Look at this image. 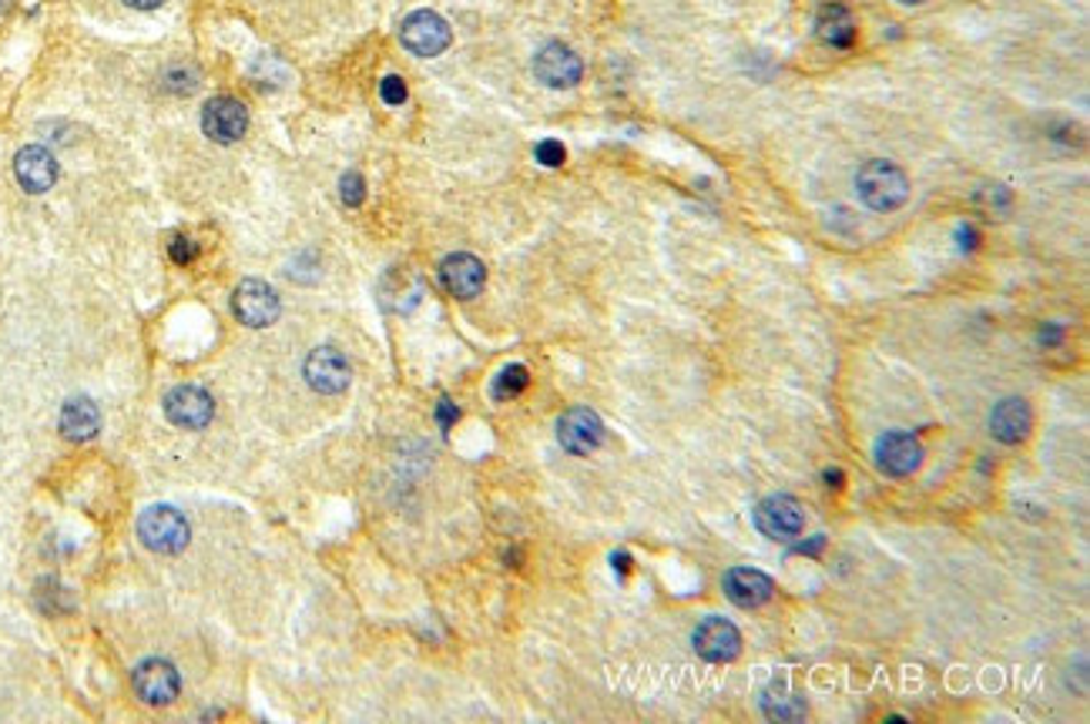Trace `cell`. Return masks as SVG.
<instances>
[{"mask_svg":"<svg viewBox=\"0 0 1090 724\" xmlns=\"http://www.w3.org/2000/svg\"><path fill=\"white\" fill-rule=\"evenodd\" d=\"M856 195L873 211H896L909 198V178L899 165L873 158L856 172Z\"/></svg>","mask_w":1090,"mask_h":724,"instance_id":"1","label":"cell"},{"mask_svg":"<svg viewBox=\"0 0 1090 724\" xmlns=\"http://www.w3.org/2000/svg\"><path fill=\"white\" fill-rule=\"evenodd\" d=\"M138 537H142V544H145L148 550H155V554H178V550L188 547V540H192V527H188V520H185L182 510L158 504V507H148V510L138 517Z\"/></svg>","mask_w":1090,"mask_h":724,"instance_id":"2","label":"cell"},{"mask_svg":"<svg viewBox=\"0 0 1090 724\" xmlns=\"http://www.w3.org/2000/svg\"><path fill=\"white\" fill-rule=\"evenodd\" d=\"M755 527L762 537L775 540V544H792L802 530H805V514H802V504L789 494H772L765 497L755 514H752Z\"/></svg>","mask_w":1090,"mask_h":724,"instance_id":"3","label":"cell"},{"mask_svg":"<svg viewBox=\"0 0 1090 724\" xmlns=\"http://www.w3.org/2000/svg\"><path fill=\"white\" fill-rule=\"evenodd\" d=\"M691 648L708 664H729L742 654V634L732 621L711 614V618L698 621V628L691 634Z\"/></svg>","mask_w":1090,"mask_h":724,"instance_id":"4","label":"cell"},{"mask_svg":"<svg viewBox=\"0 0 1090 724\" xmlns=\"http://www.w3.org/2000/svg\"><path fill=\"white\" fill-rule=\"evenodd\" d=\"M400 41L417 58H440L450 48L453 31L436 11H413L400 28Z\"/></svg>","mask_w":1090,"mask_h":724,"instance_id":"5","label":"cell"},{"mask_svg":"<svg viewBox=\"0 0 1090 724\" xmlns=\"http://www.w3.org/2000/svg\"><path fill=\"white\" fill-rule=\"evenodd\" d=\"M232 309H235L238 322H246L253 329H266L279 319L282 302H279V296L269 282L246 279V282H238V289L232 296Z\"/></svg>","mask_w":1090,"mask_h":724,"instance_id":"6","label":"cell"},{"mask_svg":"<svg viewBox=\"0 0 1090 724\" xmlns=\"http://www.w3.org/2000/svg\"><path fill=\"white\" fill-rule=\"evenodd\" d=\"M246 128H249V111H246V104H241L238 97L218 94L202 111V132L212 142H218V145L238 142L241 135H246Z\"/></svg>","mask_w":1090,"mask_h":724,"instance_id":"7","label":"cell"},{"mask_svg":"<svg viewBox=\"0 0 1090 724\" xmlns=\"http://www.w3.org/2000/svg\"><path fill=\"white\" fill-rule=\"evenodd\" d=\"M306 383L322 393V396H336L342 393L349 383H352V366H349V359L332 349V345H319L309 352L306 359Z\"/></svg>","mask_w":1090,"mask_h":724,"instance_id":"8","label":"cell"},{"mask_svg":"<svg viewBox=\"0 0 1090 724\" xmlns=\"http://www.w3.org/2000/svg\"><path fill=\"white\" fill-rule=\"evenodd\" d=\"M534 74L544 87H554V91H567L574 87L580 77H584V64L580 58L564 44V41H551L537 51L534 58Z\"/></svg>","mask_w":1090,"mask_h":724,"instance_id":"9","label":"cell"},{"mask_svg":"<svg viewBox=\"0 0 1090 724\" xmlns=\"http://www.w3.org/2000/svg\"><path fill=\"white\" fill-rule=\"evenodd\" d=\"M557 439L574 456H590L604 443V423L594 410L574 406L557 420Z\"/></svg>","mask_w":1090,"mask_h":724,"instance_id":"10","label":"cell"},{"mask_svg":"<svg viewBox=\"0 0 1090 724\" xmlns=\"http://www.w3.org/2000/svg\"><path fill=\"white\" fill-rule=\"evenodd\" d=\"M721 590L736 603V608L752 611V608H762V603L772 600L775 583H772L769 573H762L755 567H732V570H724V577H721Z\"/></svg>","mask_w":1090,"mask_h":724,"instance_id":"11","label":"cell"},{"mask_svg":"<svg viewBox=\"0 0 1090 724\" xmlns=\"http://www.w3.org/2000/svg\"><path fill=\"white\" fill-rule=\"evenodd\" d=\"M165 416L182 430H205L215 416V403L198 386H175L165 396Z\"/></svg>","mask_w":1090,"mask_h":724,"instance_id":"12","label":"cell"},{"mask_svg":"<svg viewBox=\"0 0 1090 724\" xmlns=\"http://www.w3.org/2000/svg\"><path fill=\"white\" fill-rule=\"evenodd\" d=\"M178 691H182V678H178L175 664L152 658L135 668V694L145 704H172L178 697Z\"/></svg>","mask_w":1090,"mask_h":724,"instance_id":"13","label":"cell"},{"mask_svg":"<svg viewBox=\"0 0 1090 724\" xmlns=\"http://www.w3.org/2000/svg\"><path fill=\"white\" fill-rule=\"evenodd\" d=\"M876 466L890 476H909L923 463V446L913 433H886L876 439Z\"/></svg>","mask_w":1090,"mask_h":724,"instance_id":"14","label":"cell"},{"mask_svg":"<svg viewBox=\"0 0 1090 724\" xmlns=\"http://www.w3.org/2000/svg\"><path fill=\"white\" fill-rule=\"evenodd\" d=\"M440 279L453 299H473L483 292V286H487V269H483V262L476 256L456 252L440 262Z\"/></svg>","mask_w":1090,"mask_h":724,"instance_id":"15","label":"cell"},{"mask_svg":"<svg viewBox=\"0 0 1090 724\" xmlns=\"http://www.w3.org/2000/svg\"><path fill=\"white\" fill-rule=\"evenodd\" d=\"M815 34L822 44L835 48V51H850L856 44V18L853 11L839 4V0H825L815 11Z\"/></svg>","mask_w":1090,"mask_h":724,"instance_id":"16","label":"cell"},{"mask_svg":"<svg viewBox=\"0 0 1090 724\" xmlns=\"http://www.w3.org/2000/svg\"><path fill=\"white\" fill-rule=\"evenodd\" d=\"M14 175H18V182H21L24 192L41 195V192H48L58 182V162H54V155L48 148L28 145L14 158Z\"/></svg>","mask_w":1090,"mask_h":724,"instance_id":"17","label":"cell"},{"mask_svg":"<svg viewBox=\"0 0 1090 724\" xmlns=\"http://www.w3.org/2000/svg\"><path fill=\"white\" fill-rule=\"evenodd\" d=\"M1030 426H1034V413H1030L1027 400H1020V396H1007V400H1000V403L994 406V413H990V433H994L1000 443H1007V446L1024 443L1027 433H1030Z\"/></svg>","mask_w":1090,"mask_h":724,"instance_id":"18","label":"cell"},{"mask_svg":"<svg viewBox=\"0 0 1090 724\" xmlns=\"http://www.w3.org/2000/svg\"><path fill=\"white\" fill-rule=\"evenodd\" d=\"M97 430H101V413H97V406L88 396H74V400L64 403V410H61V433L71 443H88V439L97 436Z\"/></svg>","mask_w":1090,"mask_h":724,"instance_id":"19","label":"cell"},{"mask_svg":"<svg viewBox=\"0 0 1090 724\" xmlns=\"http://www.w3.org/2000/svg\"><path fill=\"white\" fill-rule=\"evenodd\" d=\"M759 704H762V714H765L769 721H802V717L809 714L805 697L795 694V691L789 687V681H779V678L762 691Z\"/></svg>","mask_w":1090,"mask_h":724,"instance_id":"20","label":"cell"},{"mask_svg":"<svg viewBox=\"0 0 1090 724\" xmlns=\"http://www.w3.org/2000/svg\"><path fill=\"white\" fill-rule=\"evenodd\" d=\"M527 386H531V373H527V366H521V362H511V366H504L501 376L494 380V396H497V400H514V396H521Z\"/></svg>","mask_w":1090,"mask_h":724,"instance_id":"21","label":"cell"},{"mask_svg":"<svg viewBox=\"0 0 1090 724\" xmlns=\"http://www.w3.org/2000/svg\"><path fill=\"white\" fill-rule=\"evenodd\" d=\"M339 198H342V205H349V208H359L362 201H367V182H362L359 172H346V175L339 178Z\"/></svg>","mask_w":1090,"mask_h":724,"instance_id":"22","label":"cell"},{"mask_svg":"<svg viewBox=\"0 0 1090 724\" xmlns=\"http://www.w3.org/2000/svg\"><path fill=\"white\" fill-rule=\"evenodd\" d=\"M165 87L172 94H192L198 87V71L195 68H172L165 74Z\"/></svg>","mask_w":1090,"mask_h":724,"instance_id":"23","label":"cell"},{"mask_svg":"<svg viewBox=\"0 0 1090 724\" xmlns=\"http://www.w3.org/2000/svg\"><path fill=\"white\" fill-rule=\"evenodd\" d=\"M534 158H537L544 168H561V165L567 162V148H564L561 142L547 138V142H541V145L534 148Z\"/></svg>","mask_w":1090,"mask_h":724,"instance_id":"24","label":"cell"},{"mask_svg":"<svg viewBox=\"0 0 1090 724\" xmlns=\"http://www.w3.org/2000/svg\"><path fill=\"white\" fill-rule=\"evenodd\" d=\"M168 256H172V262H178V266H192V262L198 259V246H195V241H192L188 235H175V238L168 241Z\"/></svg>","mask_w":1090,"mask_h":724,"instance_id":"25","label":"cell"},{"mask_svg":"<svg viewBox=\"0 0 1090 724\" xmlns=\"http://www.w3.org/2000/svg\"><path fill=\"white\" fill-rule=\"evenodd\" d=\"M407 94H410V91H407V81H403L400 74H387V77L380 81V97H383L387 104L397 107V104L407 101Z\"/></svg>","mask_w":1090,"mask_h":724,"instance_id":"26","label":"cell"},{"mask_svg":"<svg viewBox=\"0 0 1090 724\" xmlns=\"http://www.w3.org/2000/svg\"><path fill=\"white\" fill-rule=\"evenodd\" d=\"M956 241H959V249H963V252H974V249L980 246V231H977V225H970V221L956 225Z\"/></svg>","mask_w":1090,"mask_h":724,"instance_id":"27","label":"cell"},{"mask_svg":"<svg viewBox=\"0 0 1090 724\" xmlns=\"http://www.w3.org/2000/svg\"><path fill=\"white\" fill-rule=\"evenodd\" d=\"M456 420H460V410H456V403L443 396V400L436 403V423H440V430H450Z\"/></svg>","mask_w":1090,"mask_h":724,"instance_id":"28","label":"cell"},{"mask_svg":"<svg viewBox=\"0 0 1090 724\" xmlns=\"http://www.w3.org/2000/svg\"><path fill=\"white\" fill-rule=\"evenodd\" d=\"M611 567H615L621 577H628V573H631V557H628L625 550H615V554H611Z\"/></svg>","mask_w":1090,"mask_h":724,"instance_id":"29","label":"cell"},{"mask_svg":"<svg viewBox=\"0 0 1090 724\" xmlns=\"http://www.w3.org/2000/svg\"><path fill=\"white\" fill-rule=\"evenodd\" d=\"M822 479H825V487H829V490H839L845 476H842V469H825Z\"/></svg>","mask_w":1090,"mask_h":724,"instance_id":"30","label":"cell"},{"mask_svg":"<svg viewBox=\"0 0 1090 724\" xmlns=\"http://www.w3.org/2000/svg\"><path fill=\"white\" fill-rule=\"evenodd\" d=\"M1060 335H1063V329H1060V325H1043V329H1040V339H1043L1047 345L1060 342Z\"/></svg>","mask_w":1090,"mask_h":724,"instance_id":"31","label":"cell"},{"mask_svg":"<svg viewBox=\"0 0 1090 724\" xmlns=\"http://www.w3.org/2000/svg\"><path fill=\"white\" fill-rule=\"evenodd\" d=\"M125 4H128V8H135V11H155V8H162V4H165V0H125Z\"/></svg>","mask_w":1090,"mask_h":724,"instance_id":"32","label":"cell"},{"mask_svg":"<svg viewBox=\"0 0 1090 724\" xmlns=\"http://www.w3.org/2000/svg\"><path fill=\"white\" fill-rule=\"evenodd\" d=\"M822 547H825V537H815L812 544H799V547H795V554H819Z\"/></svg>","mask_w":1090,"mask_h":724,"instance_id":"33","label":"cell"},{"mask_svg":"<svg viewBox=\"0 0 1090 724\" xmlns=\"http://www.w3.org/2000/svg\"><path fill=\"white\" fill-rule=\"evenodd\" d=\"M899 4H913L916 8V4H926V0H899Z\"/></svg>","mask_w":1090,"mask_h":724,"instance_id":"34","label":"cell"},{"mask_svg":"<svg viewBox=\"0 0 1090 724\" xmlns=\"http://www.w3.org/2000/svg\"><path fill=\"white\" fill-rule=\"evenodd\" d=\"M4 4H8V0H0V11H4Z\"/></svg>","mask_w":1090,"mask_h":724,"instance_id":"35","label":"cell"}]
</instances>
